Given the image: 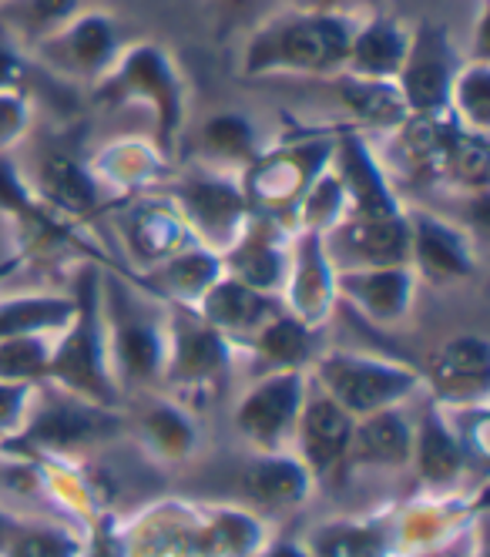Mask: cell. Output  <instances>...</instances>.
<instances>
[{"label": "cell", "mask_w": 490, "mask_h": 557, "mask_svg": "<svg viewBox=\"0 0 490 557\" xmlns=\"http://www.w3.org/2000/svg\"><path fill=\"white\" fill-rule=\"evenodd\" d=\"M406 225H411V269L420 283L457 286L477 278L480 256L470 228L427 209H406Z\"/></svg>", "instance_id": "30bf717a"}, {"label": "cell", "mask_w": 490, "mask_h": 557, "mask_svg": "<svg viewBox=\"0 0 490 557\" xmlns=\"http://www.w3.org/2000/svg\"><path fill=\"white\" fill-rule=\"evenodd\" d=\"M118 228L121 238H125V249L142 269H151L188 246H198L169 195L128 198L118 209Z\"/></svg>", "instance_id": "9a60e30c"}, {"label": "cell", "mask_w": 490, "mask_h": 557, "mask_svg": "<svg viewBox=\"0 0 490 557\" xmlns=\"http://www.w3.org/2000/svg\"><path fill=\"white\" fill-rule=\"evenodd\" d=\"M51 343L45 336H14L0 339V380L8 383H34L48 376Z\"/></svg>", "instance_id": "74e56055"}, {"label": "cell", "mask_w": 490, "mask_h": 557, "mask_svg": "<svg viewBox=\"0 0 490 557\" xmlns=\"http://www.w3.org/2000/svg\"><path fill=\"white\" fill-rule=\"evenodd\" d=\"M454 122H461L470 132H490V61L487 54H470L461 61L454 82H451V101H446Z\"/></svg>", "instance_id": "d6a6232c"}, {"label": "cell", "mask_w": 490, "mask_h": 557, "mask_svg": "<svg viewBox=\"0 0 490 557\" xmlns=\"http://www.w3.org/2000/svg\"><path fill=\"white\" fill-rule=\"evenodd\" d=\"M333 145L336 132H319L306 138H290L272 151H259L238 172V185L253 215H262L285 232H293L303 195L333 162Z\"/></svg>", "instance_id": "277c9868"}, {"label": "cell", "mask_w": 490, "mask_h": 557, "mask_svg": "<svg viewBox=\"0 0 490 557\" xmlns=\"http://www.w3.org/2000/svg\"><path fill=\"white\" fill-rule=\"evenodd\" d=\"M366 0H303L299 8H316V11H333V14H350L356 17V8H363Z\"/></svg>", "instance_id": "f6af8a7d"}, {"label": "cell", "mask_w": 490, "mask_h": 557, "mask_svg": "<svg viewBox=\"0 0 490 557\" xmlns=\"http://www.w3.org/2000/svg\"><path fill=\"white\" fill-rule=\"evenodd\" d=\"M81 14V0H0V30L30 48Z\"/></svg>", "instance_id": "836d02e7"}, {"label": "cell", "mask_w": 490, "mask_h": 557, "mask_svg": "<svg viewBox=\"0 0 490 557\" xmlns=\"http://www.w3.org/2000/svg\"><path fill=\"white\" fill-rule=\"evenodd\" d=\"M34 198L64 222H81L91 219L101 206V185L91 175L88 165H81L74 154L61 148H48L37 158L34 182H27Z\"/></svg>", "instance_id": "d6986e66"}, {"label": "cell", "mask_w": 490, "mask_h": 557, "mask_svg": "<svg viewBox=\"0 0 490 557\" xmlns=\"http://www.w3.org/2000/svg\"><path fill=\"white\" fill-rule=\"evenodd\" d=\"M430 380L440 396L457 404H477L490 389V343L464 333L446 339L430 363Z\"/></svg>", "instance_id": "603a6c76"}, {"label": "cell", "mask_w": 490, "mask_h": 557, "mask_svg": "<svg viewBox=\"0 0 490 557\" xmlns=\"http://www.w3.org/2000/svg\"><path fill=\"white\" fill-rule=\"evenodd\" d=\"M262 151L253 117L238 111H216L198 128V154L206 169L238 175Z\"/></svg>", "instance_id": "484cf974"}, {"label": "cell", "mask_w": 490, "mask_h": 557, "mask_svg": "<svg viewBox=\"0 0 490 557\" xmlns=\"http://www.w3.org/2000/svg\"><path fill=\"white\" fill-rule=\"evenodd\" d=\"M166 165V158L158 154L155 145L145 141H121V145H108L105 151L95 154V162L88 165L91 175L108 185L118 188H148L155 182V175Z\"/></svg>", "instance_id": "1f68e13d"}, {"label": "cell", "mask_w": 490, "mask_h": 557, "mask_svg": "<svg viewBox=\"0 0 490 557\" xmlns=\"http://www.w3.org/2000/svg\"><path fill=\"white\" fill-rule=\"evenodd\" d=\"M74 315V296H11L0 299V339L61 333Z\"/></svg>", "instance_id": "f1b7e54d"}, {"label": "cell", "mask_w": 490, "mask_h": 557, "mask_svg": "<svg viewBox=\"0 0 490 557\" xmlns=\"http://www.w3.org/2000/svg\"><path fill=\"white\" fill-rule=\"evenodd\" d=\"M219 275H222L219 252H212L206 246H188V249L169 256L166 262L145 269L142 275H132V283L151 299L195 306Z\"/></svg>", "instance_id": "44dd1931"}, {"label": "cell", "mask_w": 490, "mask_h": 557, "mask_svg": "<svg viewBox=\"0 0 490 557\" xmlns=\"http://www.w3.org/2000/svg\"><path fill=\"white\" fill-rule=\"evenodd\" d=\"M420 278L411 265H380V269H343L336 272V293L366 320L380 326L400 323L414 306Z\"/></svg>", "instance_id": "ac0fdd59"}, {"label": "cell", "mask_w": 490, "mask_h": 557, "mask_svg": "<svg viewBox=\"0 0 490 557\" xmlns=\"http://www.w3.org/2000/svg\"><path fill=\"white\" fill-rule=\"evenodd\" d=\"M212 4L222 11V17H242L245 11L256 4V0H212Z\"/></svg>", "instance_id": "bcb514c9"}, {"label": "cell", "mask_w": 490, "mask_h": 557, "mask_svg": "<svg viewBox=\"0 0 490 557\" xmlns=\"http://www.w3.org/2000/svg\"><path fill=\"white\" fill-rule=\"evenodd\" d=\"M333 82H336L343 108L353 114V125L396 132L406 117H411L396 82H363V77H346V74H336Z\"/></svg>", "instance_id": "83f0119b"}, {"label": "cell", "mask_w": 490, "mask_h": 557, "mask_svg": "<svg viewBox=\"0 0 490 557\" xmlns=\"http://www.w3.org/2000/svg\"><path fill=\"white\" fill-rule=\"evenodd\" d=\"M101 306L108 330V360L125 380H155L166 370V326L138 302V286L101 275Z\"/></svg>", "instance_id": "5b68a950"}, {"label": "cell", "mask_w": 490, "mask_h": 557, "mask_svg": "<svg viewBox=\"0 0 490 557\" xmlns=\"http://www.w3.org/2000/svg\"><path fill=\"white\" fill-rule=\"evenodd\" d=\"M245 491L262 507H293L309 494V470L293 457H262L245 470Z\"/></svg>", "instance_id": "4dcf8cb0"}, {"label": "cell", "mask_w": 490, "mask_h": 557, "mask_svg": "<svg viewBox=\"0 0 490 557\" xmlns=\"http://www.w3.org/2000/svg\"><path fill=\"white\" fill-rule=\"evenodd\" d=\"M296 430H299V447H303L306 470L326 473L346 457L353 417L336 400L319 393V396L303 400V410L296 417Z\"/></svg>", "instance_id": "cb8c5ba5"}, {"label": "cell", "mask_w": 490, "mask_h": 557, "mask_svg": "<svg viewBox=\"0 0 490 557\" xmlns=\"http://www.w3.org/2000/svg\"><path fill=\"white\" fill-rule=\"evenodd\" d=\"M101 265L85 262L74 275V315L51 346L48 376H54L64 389L98 407L118 404V386L108 360V330L101 306Z\"/></svg>", "instance_id": "3957f363"}, {"label": "cell", "mask_w": 490, "mask_h": 557, "mask_svg": "<svg viewBox=\"0 0 490 557\" xmlns=\"http://www.w3.org/2000/svg\"><path fill=\"white\" fill-rule=\"evenodd\" d=\"M108 407H98L85 396H68V400H54L40 407L34 420L24 430V444L30 447H81L91 444L98 436H108L118 420L105 413Z\"/></svg>", "instance_id": "7402d4cb"}, {"label": "cell", "mask_w": 490, "mask_h": 557, "mask_svg": "<svg viewBox=\"0 0 490 557\" xmlns=\"http://www.w3.org/2000/svg\"><path fill=\"white\" fill-rule=\"evenodd\" d=\"M121 54L118 21L101 11H81L58 30L30 45V58L51 77L68 82H101Z\"/></svg>", "instance_id": "ba28073f"}, {"label": "cell", "mask_w": 490, "mask_h": 557, "mask_svg": "<svg viewBox=\"0 0 490 557\" xmlns=\"http://www.w3.org/2000/svg\"><path fill=\"white\" fill-rule=\"evenodd\" d=\"M209 544L219 547L222 554H232V557H242V554H249L259 547V524L253 521L249 513H235V510H225L216 517V524L209 528Z\"/></svg>", "instance_id": "ab89813d"}, {"label": "cell", "mask_w": 490, "mask_h": 557, "mask_svg": "<svg viewBox=\"0 0 490 557\" xmlns=\"http://www.w3.org/2000/svg\"><path fill=\"white\" fill-rule=\"evenodd\" d=\"M316 557H387V541L380 531L363 524H336L313 537Z\"/></svg>", "instance_id": "f35d334b"}, {"label": "cell", "mask_w": 490, "mask_h": 557, "mask_svg": "<svg viewBox=\"0 0 490 557\" xmlns=\"http://www.w3.org/2000/svg\"><path fill=\"white\" fill-rule=\"evenodd\" d=\"M30 128V98L0 91V154H8Z\"/></svg>", "instance_id": "7bdbcfd3"}, {"label": "cell", "mask_w": 490, "mask_h": 557, "mask_svg": "<svg viewBox=\"0 0 490 557\" xmlns=\"http://www.w3.org/2000/svg\"><path fill=\"white\" fill-rule=\"evenodd\" d=\"M266 557H306L296 544H275Z\"/></svg>", "instance_id": "7dc6e473"}, {"label": "cell", "mask_w": 490, "mask_h": 557, "mask_svg": "<svg viewBox=\"0 0 490 557\" xmlns=\"http://www.w3.org/2000/svg\"><path fill=\"white\" fill-rule=\"evenodd\" d=\"M316 376L330 400H336L350 417H370L390 410L403 396H411L420 376L393 360L356 352H326L316 360Z\"/></svg>", "instance_id": "52a82bcc"}, {"label": "cell", "mask_w": 490, "mask_h": 557, "mask_svg": "<svg viewBox=\"0 0 490 557\" xmlns=\"http://www.w3.org/2000/svg\"><path fill=\"white\" fill-rule=\"evenodd\" d=\"M350 14L290 8L262 21L242 48V77H272V74H306V77H336L343 71L350 37L356 30Z\"/></svg>", "instance_id": "6da1fadb"}, {"label": "cell", "mask_w": 490, "mask_h": 557, "mask_svg": "<svg viewBox=\"0 0 490 557\" xmlns=\"http://www.w3.org/2000/svg\"><path fill=\"white\" fill-rule=\"evenodd\" d=\"M340 302L336 293V269L322 249L319 232H293L290 238V275L282 286V309H290L296 320L319 330L330 320L333 306Z\"/></svg>", "instance_id": "5bb4252c"}, {"label": "cell", "mask_w": 490, "mask_h": 557, "mask_svg": "<svg viewBox=\"0 0 490 557\" xmlns=\"http://www.w3.org/2000/svg\"><path fill=\"white\" fill-rule=\"evenodd\" d=\"M461 67L457 48L446 24L417 21L411 24V45H406L403 67L396 74L400 98L411 114H451V82Z\"/></svg>", "instance_id": "9c48e42d"}, {"label": "cell", "mask_w": 490, "mask_h": 557, "mask_svg": "<svg viewBox=\"0 0 490 557\" xmlns=\"http://www.w3.org/2000/svg\"><path fill=\"white\" fill-rule=\"evenodd\" d=\"M290 238L293 232L262 215H253L245 232L235 238V246L222 252V272L259 293L275 296L290 275Z\"/></svg>", "instance_id": "e0dca14e"}, {"label": "cell", "mask_w": 490, "mask_h": 557, "mask_svg": "<svg viewBox=\"0 0 490 557\" xmlns=\"http://www.w3.org/2000/svg\"><path fill=\"white\" fill-rule=\"evenodd\" d=\"M98 104H145L151 111L155 148L172 162L185 125V77L172 51L155 41L121 48L118 61L95 85Z\"/></svg>", "instance_id": "7a4b0ae2"}, {"label": "cell", "mask_w": 490, "mask_h": 557, "mask_svg": "<svg viewBox=\"0 0 490 557\" xmlns=\"http://www.w3.org/2000/svg\"><path fill=\"white\" fill-rule=\"evenodd\" d=\"M322 249L333 269H380V265H411V225L403 215L370 219L346 212L333 228L322 232Z\"/></svg>", "instance_id": "8fae6325"}, {"label": "cell", "mask_w": 490, "mask_h": 557, "mask_svg": "<svg viewBox=\"0 0 490 557\" xmlns=\"http://www.w3.org/2000/svg\"><path fill=\"white\" fill-rule=\"evenodd\" d=\"M406 45H411V24L377 11L356 21L340 74L363 77V82H396L406 58Z\"/></svg>", "instance_id": "ffe728a7"}, {"label": "cell", "mask_w": 490, "mask_h": 557, "mask_svg": "<svg viewBox=\"0 0 490 557\" xmlns=\"http://www.w3.org/2000/svg\"><path fill=\"white\" fill-rule=\"evenodd\" d=\"M350 212V202H346V191L336 178L333 169H326L313 185L309 191L303 195V202L296 209V225L293 232L306 228V232H326V228H333L343 215Z\"/></svg>", "instance_id": "d590c367"}, {"label": "cell", "mask_w": 490, "mask_h": 557, "mask_svg": "<svg viewBox=\"0 0 490 557\" xmlns=\"http://www.w3.org/2000/svg\"><path fill=\"white\" fill-rule=\"evenodd\" d=\"M34 383H8L0 380V433H11L21 426L24 413H27V400H30Z\"/></svg>", "instance_id": "ee69618b"}, {"label": "cell", "mask_w": 490, "mask_h": 557, "mask_svg": "<svg viewBox=\"0 0 490 557\" xmlns=\"http://www.w3.org/2000/svg\"><path fill=\"white\" fill-rule=\"evenodd\" d=\"M414 454V433L400 413L377 410L363 417V423H353L346 457L353 463H373V467H400Z\"/></svg>", "instance_id": "4316f807"}, {"label": "cell", "mask_w": 490, "mask_h": 557, "mask_svg": "<svg viewBox=\"0 0 490 557\" xmlns=\"http://www.w3.org/2000/svg\"><path fill=\"white\" fill-rule=\"evenodd\" d=\"M303 396H306L303 370H275L256 389L242 396V404L235 410V426L242 430L245 441L272 450L296 426Z\"/></svg>", "instance_id": "2e32d148"}, {"label": "cell", "mask_w": 490, "mask_h": 557, "mask_svg": "<svg viewBox=\"0 0 490 557\" xmlns=\"http://www.w3.org/2000/svg\"><path fill=\"white\" fill-rule=\"evenodd\" d=\"M229 367V336L209 326L195 306L166 302V370L175 383H209Z\"/></svg>", "instance_id": "7c38bea8"}, {"label": "cell", "mask_w": 490, "mask_h": 557, "mask_svg": "<svg viewBox=\"0 0 490 557\" xmlns=\"http://www.w3.org/2000/svg\"><path fill=\"white\" fill-rule=\"evenodd\" d=\"M0 550H4V557H77L81 554V547L68 534L48 531V528H17L4 513H0Z\"/></svg>", "instance_id": "8d00e7d4"}, {"label": "cell", "mask_w": 490, "mask_h": 557, "mask_svg": "<svg viewBox=\"0 0 490 557\" xmlns=\"http://www.w3.org/2000/svg\"><path fill=\"white\" fill-rule=\"evenodd\" d=\"M279 309H282V302L275 296L245 286V283H238V278L225 275V272L206 289V296L195 302V312L201 315V320H206L209 326H216L219 333H225V336L256 333Z\"/></svg>", "instance_id": "d4e9b609"}, {"label": "cell", "mask_w": 490, "mask_h": 557, "mask_svg": "<svg viewBox=\"0 0 490 557\" xmlns=\"http://www.w3.org/2000/svg\"><path fill=\"white\" fill-rule=\"evenodd\" d=\"M155 447L169 457H185L192 447V423L175 407H155L145 423Z\"/></svg>", "instance_id": "60d3db41"}, {"label": "cell", "mask_w": 490, "mask_h": 557, "mask_svg": "<svg viewBox=\"0 0 490 557\" xmlns=\"http://www.w3.org/2000/svg\"><path fill=\"white\" fill-rule=\"evenodd\" d=\"M467 447L446 430L437 410H427L420 433H417V467L430 484H451L464 470Z\"/></svg>", "instance_id": "e575fe53"}, {"label": "cell", "mask_w": 490, "mask_h": 557, "mask_svg": "<svg viewBox=\"0 0 490 557\" xmlns=\"http://www.w3.org/2000/svg\"><path fill=\"white\" fill-rule=\"evenodd\" d=\"M330 169L336 172V178H340V185L346 191V202H350L353 215H370V219L403 215L406 206L393 191L370 138L363 135L359 125H350V128L336 132Z\"/></svg>", "instance_id": "4fadbf2b"}, {"label": "cell", "mask_w": 490, "mask_h": 557, "mask_svg": "<svg viewBox=\"0 0 490 557\" xmlns=\"http://www.w3.org/2000/svg\"><path fill=\"white\" fill-rule=\"evenodd\" d=\"M37 71H40V64L34 58L21 54L14 37H8L4 30H0V91H14V95L30 98Z\"/></svg>", "instance_id": "b9f144b4"}, {"label": "cell", "mask_w": 490, "mask_h": 557, "mask_svg": "<svg viewBox=\"0 0 490 557\" xmlns=\"http://www.w3.org/2000/svg\"><path fill=\"white\" fill-rule=\"evenodd\" d=\"M166 195L182 212L195 243L219 252V256L229 246H235V238L245 232V225L253 219V209L242 195L238 175H229V172L201 169L182 182H172L166 188Z\"/></svg>", "instance_id": "8992f818"}, {"label": "cell", "mask_w": 490, "mask_h": 557, "mask_svg": "<svg viewBox=\"0 0 490 557\" xmlns=\"http://www.w3.org/2000/svg\"><path fill=\"white\" fill-rule=\"evenodd\" d=\"M256 349L266 363H272L275 370H303L313 360V349H316V330L306 326L303 320L290 309H279L272 312L269 320L253 333Z\"/></svg>", "instance_id": "f546056e"}]
</instances>
